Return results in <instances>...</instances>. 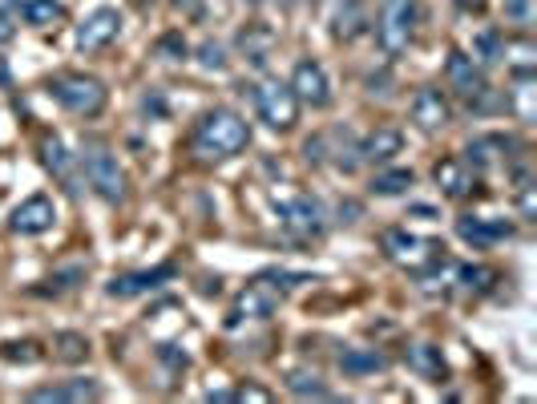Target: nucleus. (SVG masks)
Here are the masks:
<instances>
[{"mask_svg": "<svg viewBox=\"0 0 537 404\" xmlns=\"http://www.w3.org/2000/svg\"><path fill=\"white\" fill-rule=\"evenodd\" d=\"M251 142V126L235 110H210L194 126V154L202 162H227Z\"/></svg>", "mask_w": 537, "mask_h": 404, "instance_id": "obj_1", "label": "nucleus"}, {"mask_svg": "<svg viewBox=\"0 0 537 404\" xmlns=\"http://www.w3.org/2000/svg\"><path fill=\"white\" fill-rule=\"evenodd\" d=\"M380 251L388 255V263H396L408 275H428V271L445 259V247L437 239H420V235L400 231V227H392V231L380 235Z\"/></svg>", "mask_w": 537, "mask_h": 404, "instance_id": "obj_2", "label": "nucleus"}, {"mask_svg": "<svg viewBox=\"0 0 537 404\" xmlns=\"http://www.w3.org/2000/svg\"><path fill=\"white\" fill-rule=\"evenodd\" d=\"M49 93L57 97V106H65L69 114L77 118H97L105 110V101H110V93H105V85L97 77H85V73H65L49 85Z\"/></svg>", "mask_w": 537, "mask_h": 404, "instance_id": "obj_3", "label": "nucleus"}, {"mask_svg": "<svg viewBox=\"0 0 537 404\" xmlns=\"http://www.w3.org/2000/svg\"><path fill=\"white\" fill-rule=\"evenodd\" d=\"M412 33H416V0H384L376 21V41L384 57H400L412 45Z\"/></svg>", "mask_w": 537, "mask_h": 404, "instance_id": "obj_4", "label": "nucleus"}, {"mask_svg": "<svg viewBox=\"0 0 537 404\" xmlns=\"http://www.w3.org/2000/svg\"><path fill=\"white\" fill-rule=\"evenodd\" d=\"M81 170H85L89 186L97 190V198H105V202H122L126 198V170L118 166V158L105 146L89 142L85 154H81Z\"/></svg>", "mask_w": 537, "mask_h": 404, "instance_id": "obj_5", "label": "nucleus"}, {"mask_svg": "<svg viewBox=\"0 0 537 404\" xmlns=\"http://www.w3.org/2000/svg\"><path fill=\"white\" fill-rule=\"evenodd\" d=\"M275 215L283 223L287 235L295 239H319L328 231V211H324V202H315L311 194H295V198H275Z\"/></svg>", "mask_w": 537, "mask_h": 404, "instance_id": "obj_6", "label": "nucleus"}, {"mask_svg": "<svg viewBox=\"0 0 537 404\" xmlns=\"http://www.w3.org/2000/svg\"><path fill=\"white\" fill-rule=\"evenodd\" d=\"M255 110H259V118H263L271 130L287 134V130L299 122V97H295V89L283 85V81H263V85L255 89Z\"/></svg>", "mask_w": 537, "mask_h": 404, "instance_id": "obj_7", "label": "nucleus"}, {"mask_svg": "<svg viewBox=\"0 0 537 404\" xmlns=\"http://www.w3.org/2000/svg\"><path fill=\"white\" fill-rule=\"evenodd\" d=\"M287 85L295 89L299 106H311V110H328V106H332V81H328L324 65L311 61V57H303V61L295 65V73H291Z\"/></svg>", "mask_w": 537, "mask_h": 404, "instance_id": "obj_8", "label": "nucleus"}, {"mask_svg": "<svg viewBox=\"0 0 537 404\" xmlns=\"http://www.w3.org/2000/svg\"><path fill=\"white\" fill-rule=\"evenodd\" d=\"M279 299H283V291H279L271 279L259 275L255 283H247V287L239 291L235 312H231V324H239V320H271L275 308H279Z\"/></svg>", "mask_w": 537, "mask_h": 404, "instance_id": "obj_9", "label": "nucleus"}, {"mask_svg": "<svg viewBox=\"0 0 537 404\" xmlns=\"http://www.w3.org/2000/svg\"><path fill=\"white\" fill-rule=\"evenodd\" d=\"M174 263H158L150 271H126V275H114L110 283H105V295H114V299H134V295H146V291H158L174 279Z\"/></svg>", "mask_w": 537, "mask_h": 404, "instance_id": "obj_10", "label": "nucleus"}, {"mask_svg": "<svg viewBox=\"0 0 537 404\" xmlns=\"http://www.w3.org/2000/svg\"><path fill=\"white\" fill-rule=\"evenodd\" d=\"M412 122H416V130H424V134L445 130V126L453 122V106H449V97H445L441 89H433V85L416 89V97H412Z\"/></svg>", "mask_w": 537, "mask_h": 404, "instance_id": "obj_11", "label": "nucleus"}, {"mask_svg": "<svg viewBox=\"0 0 537 404\" xmlns=\"http://www.w3.org/2000/svg\"><path fill=\"white\" fill-rule=\"evenodd\" d=\"M445 73H449V89H453L457 97H465L469 106H473L477 97H485V93H489V85H485V69H481L469 53H461V49H453V53H449Z\"/></svg>", "mask_w": 537, "mask_h": 404, "instance_id": "obj_12", "label": "nucleus"}, {"mask_svg": "<svg viewBox=\"0 0 537 404\" xmlns=\"http://www.w3.org/2000/svg\"><path fill=\"white\" fill-rule=\"evenodd\" d=\"M118 33H122V13L118 9H97V13H89L77 25V49L81 53H97L110 41H118Z\"/></svg>", "mask_w": 537, "mask_h": 404, "instance_id": "obj_13", "label": "nucleus"}, {"mask_svg": "<svg viewBox=\"0 0 537 404\" xmlns=\"http://www.w3.org/2000/svg\"><path fill=\"white\" fill-rule=\"evenodd\" d=\"M53 223H57V207H53V198H45V194L25 198L21 207L13 211V219H9V227L17 235H45Z\"/></svg>", "mask_w": 537, "mask_h": 404, "instance_id": "obj_14", "label": "nucleus"}, {"mask_svg": "<svg viewBox=\"0 0 537 404\" xmlns=\"http://www.w3.org/2000/svg\"><path fill=\"white\" fill-rule=\"evenodd\" d=\"M457 235L469 247H493V243H501V239L513 235V223H505V219H481V215H461L457 219Z\"/></svg>", "mask_w": 537, "mask_h": 404, "instance_id": "obj_15", "label": "nucleus"}, {"mask_svg": "<svg viewBox=\"0 0 537 404\" xmlns=\"http://www.w3.org/2000/svg\"><path fill=\"white\" fill-rule=\"evenodd\" d=\"M433 178H437V186H441V194L445 198H469L473 194V186H477V178H473V170H469V162H461V158H441L437 166H433Z\"/></svg>", "mask_w": 537, "mask_h": 404, "instance_id": "obj_16", "label": "nucleus"}, {"mask_svg": "<svg viewBox=\"0 0 537 404\" xmlns=\"http://www.w3.org/2000/svg\"><path fill=\"white\" fill-rule=\"evenodd\" d=\"M400 150H404V134H400L396 126H376V130L360 142V162L384 166V162H392Z\"/></svg>", "mask_w": 537, "mask_h": 404, "instance_id": "obj_17", "label": "nucleus"}, {"mask_svg": "<svg viewBox=\"0 0 537 404\" xmlns=\"http://www.w3.org/2000/svg\"><path fill=\"white\" fill-rule=\"evenodd\" d=\"M364 29H368V9L360 5V0H340V9L332 17V37L352 45L356 37H364Z\"/></svg>", "mask_w": 537, "mask_h": 404, "instance_id": "obj_18", "label": "nucleus"}, {"mask_svg": "<svg viewBox=\"0 0 537 404\" xmlns=\"http://www.w3.org/2000/svg\"><path fill=\"white\" fill-rule=\"evenodd\" d=\"M239 53H243L255 69H263V65L271 61V53H275V33H271L267 25H247V29L239 33Z\"/></svg>", "mask_w": 537, "mask_h": 404, "instance_id": "obj_19", "label": "nucleus"}, {"mask_svg": "<svg viewBox=\"0 0 537 404\" xmlns=\"http://www.w3.org/2000/svg\"><path fill=\"white\" fill-rule=\"evenodd\" d=\"M29 400H73V404H81V400H101V384L89 380V376H81V380H69V384L33 388Z\"/></svg>", "mask_w": 537, "mask_h": 404, "instance_id": "obj_20", "label": "nucleus"}, {"mask_svg": "<svg viewBox=\"0 0 537 404\" xmlns=\"http://www.w3.org/2000/svg\"><path fill=\"white\" fill-rule=\"evenodd\" d=\"M408 368L416 372V376H424V380H445V356H441V348L437 344H412L408 348Z\"/></svg>", "mask_w": 537, "mask_h": 404, "instance_id": "obj_21", "label": "nucleus"}, {"mask_svg": "<svg viewBox=\"0 0 537 404\" xmlns=\"http://www.w3.org/2000/svg\"><path fill=\"white\" fill-rule=\"evenodd\" d=\"M384 368H388V360L376 348H344L340 352V372L344 376H376Z\"/></svg>", "mask_w": 537, "mask_h": 404, "instance_id": "obj_22", "label": "nucleus"}, {"mask_svg": "<svg viewBox=\"0 0 537 404\" xmlns=\"http://www.w3.org/2000/svg\"><path fill=\"white\" fill-rule=\"evenodd\" d=\"M505 146H513V142H509V138H501V134L473 138V142H469V150H465V154H469V166H473V170H489V166H497V158H501L497 150H505Z\"/></svg>", "mask_w": 537, "mask_h": 404, "instance_id": "obj_23", "label": "nucleus"}, {"mask_svg": "<svg viewBox=\"0 0 537 404\" xmlns=\"http://www.w3.org/2000/svg\"><path fill=\"white\" fill-rule=\"evenodd\" d=\"M21 13H25V21H29L33 29H53V25L65 17L61 0H25Z\"/></svg>", "mask_w": 537, "mask_h": 404, "instance_id": "obj_24", "label": "nucleus"}, {"mask_svg": "<svg viewBox=\"0 0 537 404\" xmlns=\"http://www.w3.org/2000/svg\"><path fill=\"white\" fill-rule=\"evenodd\" d=\"M505 53V37L497 33V29H481L477 37H473V61L485 69V65H497V61H505L501 57Z\"/></svg>", "mask_w": 537, "mask_h": 404, "instance_id": "obj_25", "label": "nucleus"}, {"mask_svg": "<svg viewBox=\"0 0 537 404\" xmlns=\"http://www.w3.org/2000/svg\"><path fill=\"white\" fill-rule=\"evenodd\" d=\"M41 158H45V166H49L69 190H77V186H73V158L65 154V146H61L57 138H45V142H41Z\"/></svg>", "mask_w": 537, "mask_h": 404, "instance_id": "obj_26", "label": "nucleus"}, {"mask_svg": "<svg viewBox=\"0 0 537 404\" xmlns=\"http://www.w3.org/2000/svg\"><path fill=\"white\" fill-rule=\"evenodd\" d=\"M287 392H291V396H303V400H307V396H311V400H332V388L319 380L315 372H291V376H287Z\"/></svg>", "mask_w": 537, "mask_h": 404, "instance_id": "obj_27", "label": "nucleus"}, {"mask_svg": "<svg viewBox=\"0 0 537 404\" xmlns=\"http://www.w3.org/2000/svg\"><path fill=\"white\" fill-rule=\"evenodd\" d=\"M533 73H517V85L509 93V106L517 114V122H533Z\"/></svg>", "mask_w": 537, "mask_h": 404, "instance_id": "obj_28", "label": "nucleus"}, {"mask_svg": "<svg viewBox=\"0 0 537 404\" xmlns=\"http://www.w3.org/2000/svg\"><path fill=\"white\" fill-rule=\"evenodd\" d=\"M457 283L465 287V291H473V295H481V291H489L493 283H497V271L493 267H473V263H465V267H457Z\"/></svg>", "mask_w": 537, "mask_h": 404, "instance_id": "obj_29", "label": "nucleus"}, {"mask_svg": "<svg viewBox=\"0 0 537 404\" xmlns=\"http://www.w3.org/2000/svg\"><path fill=\"white\" fill-rule=\"evenodd\" d=\"M412 182H416V178H412V170H380V174L372 178V194L392 198V194H404Z\"/></svg>", "mask_w": 537, "mask_h": 404, "instance_id": "obj_30", "label": "nucleus"}, {"mask_svg": "<svg viewBox=\"0 0 537 404\" xmlns=\"http://www.w3.org/2000/svg\"><path fill=\"white\" fill-rule=\"evenodd\" d=\"M53 356L57 360H65V364H77V360H85L89 356V340L85 336H77V332H61L57 340H53Z\"/></svg>", "mask_w": 537, "mask_h": 404, "instance_id": "obj_31", "label": "nucleus"}, {"mask_svg": "<svg viewBox=\"0 0 537 404\" xmlns=\"http://www.w3.org/2000/svg\"><path fill=\"white\" fill-rule=\"evenodd\" d=\"M81 279H85V267H65V271L49 275V279H45V287H37V291H41V295H61V291L77 287Z\"/></svg>", "mask_w": 537, "mask_h": 404, "instance_id": "obj_32", "label": "nucleus"}, {"mask_svg": "<svg viewBox=\"0 0 537 404\" xmlns=\"http://www.w3.org/2000/svg\"><path fill=\"white\" fill-rule=\"evenodd\" d=\"M517 73H533V41H505V53Z\"/></svg>", "mask_w": 537, "mask_h": 404, "instance_id": "obj_33", "label": "nucleus"}, {"mask_svg": "<svg viewBox=\"0 0 537 404\" xmlns=\"http://www.w3.org/2000/svg\"><path fill=\"white\" fill-rule=\"evenodd\" d=\"M198 65L210 69V73L227 69V49H223L219 41H202V45H198Z\"/></svg>", "mask_w": 537, "mask_h": 404, "instance_id": "obj_34", "label": "nucleus"}, {"mask_svg": "<svg viewBox=\"0 0 537 404\" xmlns=\"http://www.w3.org/2000/svg\"><path fill=\"white\" fill-rule=\"evenodd\" d=\"M517 211L525 223H537V194H533V182L521 174V186H517Z\"/></svg>", "mask_w": 537, "mask_h": 404, "instance_id": "obj_35", "label": "nucleus"}, {"mask_svg": "<svg viewBox=\"0 0 537 404\" xmlns=\"http://www.w3.org/2000/svg\"><path fill=\"white\" fill-rule=\"evenodd\" d=\"M263 279H271L279 291H291V287H299V283H311V275H303V271H267Z\"/></svg>", "mask_w": 537, "mask_h": 404, "instance_id": "obj_36", "label": "nucleus"}, {"mask_svg": "<svg viewBox=\"0 0 537 404\" xmlns=\"http://www.w3.org/2000/svg\"><path fill=\"white\" fill-rule=\"evenodd\" d=\"M231 400H243V404H271L275 396H271L267 388H259V384H243V388H235Z\"/></svg>", "mask_w": 537, "mask_h": 404, "instance_id": "obj_37", "label": "nucleus"}, {"mask_svg": "<svg viewBox=\"0 0 537 404\" xmlns=\"http://www.w3.org/2000/svg\"><path fill=\"white\" fill-rule=\"evenodd\" d=\"M158 53H170V61H182V57H186V41H182V33L162 37V41H158Z\"/></svg>", "mask_w": 537, "mask_h": 404, "instance_id": "obj_38", "label": "nucleus"}, {"mask_svg": "<svg viewBox=\"0 0 537 404\" xmlns=\"http://www.w3.org/2000/svg\"><path fill=\"white\" fill-rule=\"evenodd\" d=\"M505 17L517 21V25H525L529 21V0H505Z\"/></svg>", "mask_w": 537, "mask_h": 404, "instance_id": "obj_39", "label": "nucleus"}, {"mask_svg": "<svg viewBox=\"0 0 537 404\" xmlns=\"http://www.w3.org/2000/svg\"><path fill=\"white\" fill-rule=\"evenodd\" d=\"M13 37H17L13 17H9V13H0V49H9V45H13Z\"/></svg>", "mask_w": 537, "mask_h": 404, "instance_id": "obj_40", "label": "nucleus"}, {"mask_svg": "<svg viewBox=\"0 0 537 404\" xmlns=\"http://www.w3.org/2000/svg\"><path fill=\"white\" fill-rule=\"evenodd\" d=\"M170 5H174L178 13H198V9H202V0H170Z\"/></svg>", "mask_w": 537, "mask_h": 404, "instance_id": "obj_41", "label": "nucleus"}, {"mask_svg": "<svg viewBox=\"0 0 537 404\" xmlns=\"http://www.w3.org/2000/svg\"><path fill=\"white\" fill-rule=\"evenodd\" d=\"M231 396H235L231 388H210V392H206V400H231Z\"/></svg>", "mask_w": 537, "mask_h": 404, "instance_id": "obj_42", "label": "nucleus"}, {"mask_svg": "<svg viewBox=\"0 0 537 404\" xmlns=\"http://www.w3.org/2000/svg\"><path fill=\"white\" fill-rule=\"evenodd\" d=\"M17 9V0H0V13H13Z\"/></svg>", "mask_w": 537, "mask_h": 404, "instance_id": "obj_43", "label": "nucleus"}, {"mask_svg": "<svg viewBox=\"0 0 537 404\" xmlns=\"http://www.w3.org/2000/svg\"><path fill=\"white\" fill-rule=\"evenodd\" d=\"M275 5H279V9H295V5H299V0H275Z\"/></svg>", "mask_w": 537, "mask_h": 404, "instance_id": "obj_44", "label": "nucleus"}]
</instances>
